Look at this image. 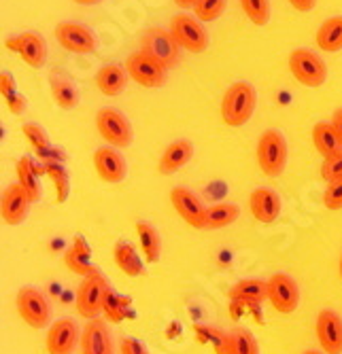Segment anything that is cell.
<instances>
[{
	"label": "cell",
	"mask_w": 342,
	"mask_h": 354,
	"mask_svg": "<svg viewBox=\"0 0 342 354\" xmlns=\"http://www.w3.org/2000/svg\"><path fill=\"white\" fill-rule=\"evenodd\" d=\"M338 270H340V278H342V257H340V268Z\"/></svg>",
	"instance_id": "obj_48"
},
{
	"label": "cell",
	"mask_w": 342,
	"mask_h": 354,
	"mask_svg": "<svg viewBox=\"0 0 342 354\" xmlns=\"http://www.w3.org/2000/svg\"><path fill=\"white\" fill-rule=\"evenodd\" d=\"M230 354H260V344L255 335L246 329L230 331Z\"/></svg>",
	"instance_id": "obj_33"
},
{
	"label": "cell",
	"mask_w": 342,
	"mask_h": 354,
	"mask_svg": "<svg viewBox=\"0 0 342 354\" xmlns=\"http://www.w3.org/2000/svg\"><path fill=\"white\" fill-rule=\"evenodd\" d=\"M170 35L174 41L181 45V49L192 51V53H202L208 49V32L204 28V21H200L196 15H174L170 19Z\"/></svg>",
	"instance_id": "obj_7"
},
{
	"label": "cell",
	"mask_w": 342,
	"mask_h": 354,
	"mask_svg": "<svg viewBox=\"0 0 342 354\" xmlns=\"http://www.w3.org/2000/svg\"><path fill=\"white\" fill-rule=\"evenodd\" d=\"M81 350L83 354H113V339L105 320L100 318L87 320V325L81 333Z\"/></svg>",
	"instance_id": "obj_20"
},
{
	"label": "cell",
	"mask_w": 342,
	"mask_h": 354,
	"mask_svg": "<svg viewBox=\"0 0 342 354\" xmlns=\"http://www.w3.org/2000/svg\"><path fill=\"white\" fill-rule=\"evenodd\" d=\"M192 157H194V145L190 140H185V138L174 140L162 153L160 162H158V172L164 176H170L188 166L192 162Z\"/></svg>",
	"instance_id": "obj_21"
},
{
	"label": "cell",
	"mask_w": 342,
	"mask_h": 354,
	"mask_svg": "<svg viewBox=\"0 0 342 354\" xmlns=\"http://www.w3.org/2000/svg\"><path fill=\"white\" fill-rule=\"evenodd\" d=\"M130 306V299L128 297H121L117 295L113 288H109L107 293V299H105V316L111 320V323H121L123 318H126V310Z\"/></svg>",
	"instance_id": "obj_35"
},
{
	"label": "cell",
	"mask_w": 342,
	"mask_h": 354,
	"mask_svg": "<svg viewBox=\"0 0 342 354\" xmlns=\"http://www.w3.org/2000/svg\"><path fill=\"white\" fill-rule=\"evenodd\" d=\"M109 288L111 286H109L107 278L98 270H94L89 276H85L77 288V297H75L77 312L87 320L98 318L105 312V299H107Z\"/></svg>",
	"instance_id": "obj_4"
},
{
	"label": "cell",
	"mask_w": 342,
	"mask_h": 354,
	"mask_svg": "<svg viewBox=\"0 0 342 354\" xmlns=\"http://www.w3.org/2000/svg\"><path fill=\"white\" fill-rule=\"evenodd\" d=\"M172 3H174L179 9H194L196 0H172Z\"/></svg>",
	"instance_id": "obj_45"
},
{
	"label": "cell",
	"mask_w": 342,
	"mask_h": 354,
	"mask_svg": "<svg viewBox=\"0 0 342 354\" xmlns=\"http://www.w3.org/2000/svg\"><path fill=\"white\" fill-rule=\"evenodd\" d=\"M47 168V176L51 178L53 187H55V200L57 204H64L71 196V174L64 168L62 162H45Z\"/></svg>",
	"instance_id": "obj_32"
},
{
	"label": "cell",
	"mask_w": 342,
	"mask_h": 354,
	"mask_svg": "<svg viewBox=\"0 0 342 354\" xmlns=\"http://www.w3.org/2000/svg\"><path fill=\"white\" fill-rule=\"evenodd\" d=\"M287 140L283 136V132L278 130H266L260 136L258 142V164L262 168V172L270 178L281 176L285 166H287Z\"/></svg>",
	"instance_id": "obj_2"
},
{
	"label": "cell",
	"mask_w": 342,
	"mask_h": 354,
	"mask_svg": "<svg viewBox=\"0 0 342 354\" xmlns=\"http://www.w3.org/2000/svg\"><path fill=\"white\" fill-rule=\"evenodd\" d=\"M170 202L179 216L194 230H206V212L208 208L202 204V200L188 187H174L170 191Z\"/></svg>",
	"instance_id": "obj_10"
},
{
	"label": "cell",
	"mask_w": 342,
	"mask_h": 354,
	"mask_svg": "<svg viewBox=\"0 0 342 354\" xmlns=\"http://www.w3.org/2000/svg\"><path fill=\"white\" fill-rule=\"evenodd\" d=\"M55 39L69 53H94L98 49V37L89 26L81 21H62L55 26Z\"/></svg>",
	"instance_id": "obj_9"
},
{
	"label": "cell",
	"mask_w": 342,
	"mask_h": 354,
	"mask_svg": "<svg viewBox=\"0 0 342 354\" xmlns=\"http://www.w3.org/2000/svg\"><path fill=\"white\" fill-rule=\"evenodd\" d=\"M194 333L200 344H210L215 354H230V333L210 325H194Z\"/></svg>",
	"instance_id": "obj_31"
},
{
	"label": "cell",
	"mask_w": 342,
	"mask_h": 354,
	"mask_svg": "<svg viewBox=\"0 0 342 354\" xmlns=\"http://www.w3.org/2000/svg\"><path fill=\"white\" fill-rule=\"evenodd\" d=\"M228 297L234 304L260 306L268 299V280H258V278L238 280L228 291Z\"/></svg>",
	"instance_id": "obj_23"
},
{
	"label": "cell",
	"mask_w": 342,
	"mask_h": 354,
	"mask_svg": "<svg viewBox=\"0 0 342 354\" xmlns=\"http://www.w3.org/2000/svg\"><path fill=\"white\" fill-rule=\"evenodd\" d=\"M240 216V208L236 204L224 202V204H215L206 212V230H224Z\"/></svg>",
	"instance_id": "obj_30"
},
{
	"label": "cell",
	"mask_w": 342,
	"mask_h": 354,
	"mask_svg": "<svg viewBox=\"0 0 342 354\" xmlns=\"http://www.w3.org/2000/svg\"><path fill=\"white\" fill-rule=\"evenodd\" d=\"M332 125H334V130H336V134L340 136V140H342V109H336L334 111V115H332V121H330Z\"/></svg>",
	"instance_id": "obj_44"
},
{
	"label": "cell",
	"mask_w": 342,
	"mask_h": 354,
	"mask_svg": "<svg viewBox=\"0 0 342 354\" xmlns=\"http://www.w3.org/2000/svg\"><path fill=\"white\" fill-rule=\"evenodd\" d=\"M249 208H251V214L255 221L260 223H274L281 214L283 202L278 198V193L268 189V187H258L251 198H249Z\"/></svg>",
	"instance_id": "obj_19"
},
{
	"label": "cell",
	"mask_w": 342,
	"mask_h": 354,
	"mask_svg": "<svg viewBox=\"0 0 342 354\" xmlns=\"http://www.w3.org/2000/svg\"><path fill=\"white\" fill-rule=\"evenodd\" d=\"M287 3L300 13H308V11H313L317 7V0H287Z\"/></svg>",
	"instance_id": "obj_43"
},
{
	"label": "cell",
	"mask_w": 342,
	"mask_h": 354,
	"mask_svg": "<svg viewBox=\"0 0 342 354\" xmlns=\"http://www.w3.org/2000/svg\"><path fill=\"white\" fill-rule=\"evenodd\" d=\"M289 71L304 87H321L327 81V66L323 57L304 47L289 53Z\"/></svg>",
	"instance_id": "obj_6"
},
{
	"label": "cell",
	"mask_w": 342,
	"mask_h": 354,
	"mask_svg": "<svg viewBox=\"0 0 342 354\" xmlns=\"http://www.w3.org/2000/svg\"><path fill=\"white\" fill-rule=\"evenodd\" d=\"M119 348H121V354H149L147 346L138 342L136 337H123Z\"/></svg>",
	"instance_id": "obj_41"
},
{
	"label": "cell",
	"mask_w": 342,
	"mask_h": 354,
	"mask_svg": "<svg viewBox=\"0 0 342 354\" xmlns=\"http://www.w3.org/2000/svg\"><path fill=\"white\" fill-rule=\"evenodd\" d=\"M15 172H17V183L21 185V189L28 193V198L33 202H39L41 196H43V189H41V174H47V168L45 164H37L33 157H21L17 166H15Z\"/></svg>",
	"instance_id": "obj_22"
},
{
	"label": "cell",
	"mask_w": 342,
	"mask_h": 354,
	"mask_svg": "<svg viewBox=\"0 0 342 354\" xmlns=\"http://www.w3.org/2000/svg\"><path fill=\"white\" fill-rule=\"evenodd\" d=\"M323 206L327 210H340L342 208V180L327 183V189L323 193Z\"/></svg>",
	"instance_id": "obj_39"
},
{
	"label": "cell",
	"mask_w": 342,
	"mask_h": 354,
	"mask_svg": "<svg viewBox=\"0 0 342 354\" xmlns=\"http://www.w3.org/2000/svg\"><path fill=\"white\" fill-rule=\"evenodd\" d=\"M313 145H315V149L319 151V155L323 159L334 157V155H338L342 151V140L336 134L334 125L327 123V121H319L313 127Z\"/></svg>",
	"instance_id": "obj_26"
},
{
	"label": "cell",
	"mask_w": 342,
	"mask_h": 354,
	"mask_svg": "<svg viewBox=\"0 0 342 354\" xmlns=\"http://www.w3.org/2000/svg\"><path fill=\"white\" fill-rule=\"evenodd\" d=\"M77 342H81L77 323L71 318H60L49 327L45 344L49 354H73Z\"/></svg>",
	"instance_id": "obj_16"
},
{
	"label": "cell",
	"mask_w": 342,
	"mask_h": 354,
	"mask_svg": "<svg viewBox=\"0 0 342 354\" xmlns=\"http://www.w3.org/2000/svg\"><path fill=\"white\" fill-rule=\"evenodd\" d=\"M7 45L28 64L30 68H43L47 62V41L39 32H21L15 39H9Z\"/></svg>",
	"instance_id": "obj_13"
},
{
	"label": "cell",
	"mask_w": 342,
	"mask_h": 354,
	"mask_svg": "<svg viewBox=\"0 0 342 354\" xmlns=\"http://www.w3.org/2000/svg\"><path fill=\"white\" fill-rule=\"evenodd\" d=\"M30 204H33V200L28 198V193L21 189L19 183L9 185L3 191V198H0V216L7 225H21L30 212Z\"/></svg>",
	"instance_id": "obj_15"
},
{
	"label": "cell",
	"mask_w": 342,
	"mask_h": 354,
	"mask_svg": "<svg viewBox=\"0 0 342 354\" xmlns=\"http://www.w3.org/2000/svg\"><path fill=\"white\" fill-rule=\"evenodd\" d=\"M64 263L71 272H75L83 278L96 270L94 266H91V248L83 236H77L75 242L71 244V248L64 252Z\"/></svg>",
	"instance_id": "obj_25"
},
{
	"label": "cell",
	"mask_w": 342,
	"mask_h": 354,
	"mask_svg": "<svg viewBox=\"0 0 342 354\" xmlns=\"http://www.w3.org/2000/svg\"><path fill=\"white\" fill-rule=\"evenodd\" d=\"M96 130L100 138L115 149H126L132 145L134 132L130 119L115 106H105L96 113Z\"/></svg>",
	"instance_id": "obj_3"
},
{
	"label": "cell",
	"mask_w": 342,
	"mask_h": 354,
	"mask_svg": "<svg viewBox=\"0 0 342 354\" xmlns=\"http://www.w3.org/2000/svg\"><path fill=\"white\" fill-rule=\"evenodd\" d=\"M113 257H115L117 268H119L123 274H126V276L136 278V276H143V274H145V268H143V263H141V257H138V252L134 250L132 244L119 240V242L115 244V248H113Z\"/></svg>",
	"instance_id": "obj_28"
},
{
	"label": "cell",
	"mask_w": 342,
	"mask_h": 354,
	"mask_svg": "<svg viewBox=\"0 0 342 354\" xmlns=\"http://www.w3.org/2000/svg\"><path fill=\"white\" fill-rule=\"evenodd\" d=\"M317 339L325 354H342V318L334 310H321L317 316Z\"/></svg>",
	"instance_id": "obj_17"
},
{
	"label": "cell",
	"mask_w": 342,
	"mask_h": 354,
	"mask_svg": "<svg viewBox=\"0 0 342 354\" xmlns=\"http://www.w3.org/2000/svg\"><path fill=\"white\" fill-rule=\"evenodd\" d=\"M240 7L244 15L255 26H266L270 21V15H272L270 0H240Z\"/></svg>",
	"instance_id": "obj_34"
},
{
	"label": "cell",
	"mask_w": 342,
	"mask_h": 354,
	"mask_svg": "<svg viewBox=\"0 0 342 354\" xmlns=\"http://www.w3.org/2000/svg\"><path fill=\"white\" fill-rule=\"evenodd\" d=\"M228 7V0H196L194 5V15L200 19V21H215L224 15Z\"/></svg>",
	"instance_id": "obj_37"
},
{
	"label": "cell",
	"mask_w": 342,
	"mask_h": 354,
	"mask_svg": "<svg viewBox=\"0 0 342 354\" xmlns=\"http://www.w3.org/2000/svg\"><path fill=\"white\" fill-rule=\"evenodd\" d=\"M136 236H138V242H141L145 259L149 263H158L160 254H162V238H160L158 230H155L151 223L138 221L136 223Z\"/></svg>",
	"instance_id": "obj_29"
},
{
	"label": "cell",
	"mask_w": 342,
	"mask_h": 354,
	"mask_svg": "<svg viewBox=\"0 0 342 354\" xmlns=\"http://www.w3.org/2000/svg\"><path fill=\"white\" fill-rule=\"evenodd\" d=\"M49 89H51V98L62 111H73L81 102V93L71 75L64 71H51L49 73Z\"/></svg>",
	"instance_id": "obj_18"
},
{
	"label": "cell",
	"mask_w": 342,
	"mask_h": 354,
	"mask_svg": "<svg viewBox=\"0 0 342 354\" xmlns=\"http://www.w3.org/2000/svg\"><path fill=\"white\" fill-rule=\"evenodd\" d=\"M258 106V89L249 81L232 83L222 100V119L230 127H240L253 117Z\"/></svg>",
	"instance_id": "obj_1"
},
{
	"label": "cell",
	"mask_w": 342,
	"mask_h": 354,
	"mask_svg": "<svg viewBox=\"0 0 342 354\" xmlns=\"http://www.w3.org/2000/svg\"><path fill=\"white\" fill-rule=\"evenodd\" d=\"M17 314L21 316V320L26 325H30L33 329H45L51 320V308L47 297L35 286H24L17 293Z\"/></svg>",
	"instance_id": "obj_8"
},
{
	"label": "cell",
	"mask_w": 342,
	"mask_h": 354,
	"mask_svg": "<svg viewBox=\"0 0 342 354\" xmlns=\"http://www.w3.org/2000/svg\"><path fill=\"white\" fill-rule=\"evenodd\" d=\"M321 176L327 183L334 180H342V151L334 157L323 159V166H321Z\"/></svg>",
	"instance_id": "obj_38"
},
{
	"label": "cell",
	"mask_w": 342,
	"mask_h": 354,
	"mask_svg": "<svg viewBox=\"0 0 342 354\" xmlns=\"http://www.w3.org/2000/svg\"><path fill=\"white\" fill-rule=\"evenodd\" d=\"M268 301L281 314H291L300 306V286L287 274H274L268 280Z\"/></svg>",
	"instance_id": "obj_12"
},
{
	"label": "cell",
	"mask_w": 342,
	"mask_h": 354,
	"mask_svg": "<svg viewBox=\"0 0 342 354\" xmlns=\"http://www.w3.org/2000/svg\"><path fill=\"white\" fill-rule=\"evenodd\" d=\"M21 132L24 136L28 138V142L33 145V149L39 153V155H47L51 151V145H49V138H47V132L43 130V127L39 123H24L21 125Z\"/></svg>",
	"instance_id": "obj_36"
},
{
	"label": "cell",
	"mask_w": 342,
	"mask_h": 354,
	"mask_svg": "<svg viewBox=\"0 0 342 354\" xmlns=\"http://www.w3.org/2000/svg\"><path fill=\"white\" fill-rule=\"evenodd\" d=\"M5 102H7V106H9V111H11L13 115H24V113H26V109H28L26 95H24V93H19V91L11 93L9 98H5Z\"/></svg>",
	"instance_id": "obj_40"
},
{
	"label": "cell",
	"mask_w": 342,
	"mask_h": 354,
	"mask_svg": "<svg viewBox=\"0 0 342 354\" xmlns=\"http://www.w3.org/2000/svg\"><path fill=\"white\" fill-rule=\"evenodd\" d=\"M141 45H143L145 51H149L160 62H164L168 68L177 66L179 59H181V45L174 41V37L170 35V30L149 28L143 35V39H141Z\"/></svg>",
	"instance_id": "obj_11"
},
{
	"label": "cell",
	"mask_w": 342,
	"mask_h": 354,
	"mask_svg": "<svg viewBox=\"0 0 342 354\" xmlns=\"http://www.w3.org/2000/svg\"><path fill=\"white\" fill-rule=\"evenodd\" d=\"M126 71L134 83L141 87L153 89V87H162L166 83L168 66L164 62H160L155 55H151L145 49H138L128 55L126 59Z\"/></svg>",
	"instance_id": "obj_5"
},
{
	"label": "cell",
	"mask_w": 342,
	"mask_h": 354,
	"mask_svg": "<svg viewBox=\"0 0 342 354\" xmlns=\"http://www.w3.org/2000/svg\"><path fill=\"white\" fill-rule=\"evenodd\" d=\"M128 81H130V75L126 66H121V64H107V66H102L94 77V83L100 89V93L111 95V98L123 93V89L128 87Z\"/></svg>",
	"instance_id": "obj_24"
},
{
	"label": "cell",
	"mask_w": 342,
	"mask_h": 354,
	"mask_svg": "<svg viewBox=\"0 0 342 354\" xmlns=\"http://www.w3.org/2000/svg\"><path fill=\"white\" fill-rule=\"evenodd\" d=\"M317 47L327 51V53H336L342 49V15H334L327 17L319 30H317Z\"/></svg>",
	"instance_id": "obj_27"
},
{
	"label": "cell",
	"mask_w": 342,
	"mask_h": 354,
	"mask_svg": "<svg viewBox=\"0 0 342 354\" xmlns=\"http://www.w3.org/2000/svg\"><path fill=\"white\" fill-rule=\"evenodd\" d=\"M94 168L98 176L109 185H119L128 176V164L115 147H100L94 153Z\"/></svg>",
	"instance_id": "obj_14"
},
{
	"label": "cell",
	"mask_w": 342,
	"mask_h": 354,
	"mask_svg": "<svg viewBox=\"0 0 342 354\" xmlns=\"http://www.w3.org/2000/svg\"><path fill=\"white\" fill-rule=\"evenodd\" d=\"M15 91H17L15 77L9 71H3V73H0V95H3V98H9V95L15 93Z\"/></svg>",
	"instance_id": "obj_42"
},
{
	"label": "cell",
	"mask_w": 342,
	"mask_h": 354,
	"mask_svg": "<svg viewBox=\"0 0 342 354\" xmlns=\"http://www.w3.org/2000/svg\"><path fill=\"white\" fill-rule=\"evenodd\" d=\"M77 5H83V7H91V5H100L102 0H73Z\"/></svg>",
	"instance_id": "obj_46"
},
{
	"label": "cell",
	"mask_w": 342,
	"mask_h": 354,
	"mask_svg": "<svg viewBox=\"0 0 342 354\" xmlns=\"http://www.w3.org/2000/svg\"><path fill=\"white\" fill-rule=\"evenodd\" d=\"M304 354H325V352H317V350H308V352H304Z\"/></svg>",
	"instance_id": "obj_47"
}]
</instances>
